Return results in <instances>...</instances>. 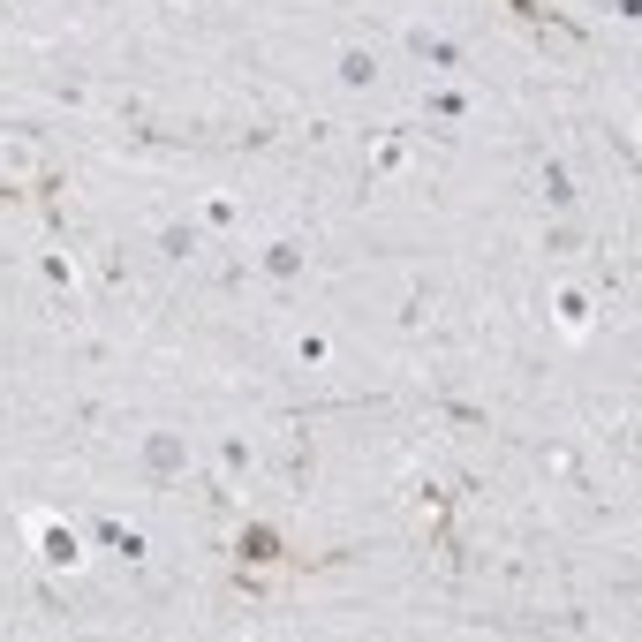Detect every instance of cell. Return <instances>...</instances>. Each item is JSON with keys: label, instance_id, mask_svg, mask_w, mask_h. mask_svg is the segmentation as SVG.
<instances>
[{"label": "cell", "instance_id": "obj_1", "mask_svg": "<svg viewBox=\"0 0 642 642\" xmlns=\"http://www.w3.org/2000/svg\"><path fill=\"white\" fill-rule=\"evenodd\" d=\"M31 544H38V559H46L53 575H76V567H84V529H68L61 514H31Z\"/></svg>", "mask_w": 642, "mask_h": 642}, {"label": "cell", "instance_id": "obj_2", "mask_svg": "<svg viewBox=\"0 0 642 642\" xmlns=\"http://www.w3.org/2000/svg\"><path fill=\"white\" fill-rule=\"evenodd\" d=\"M552 325L567 340H590L597 333V310H590V295H582L575 280H559V288H552Z\"/></svg>", "mask_w": 642, "mask_h": 642}, {"label": "cell", "instance_id": "obj_3", "mask_svg": "<svg viewBox=\"0 0 642 642\" xmlns=\"http://www.w3.org/2000/svg\"><path fill=\"white\" fill-rule=\"evenodd\" d=\"M220 469H227V476H250V469H257V446L242 439V431H227V439H220Z\"/></svg>", "mask_w": 642, "mask_h": 642}, {"label": "cell", "instance_id": "obj_4", "mask_svg": "<svg viewBox=\"0 0 642 642\" xmlns=\"http://www.w3.org/2000/svg\"><path fill=\"white\" fill-rule=\"evenodd\" d=\"M371 76H378V61H371L363 46H348V53H340V84H355V91H363Z\"/></svg>", "mask_w": 642, "mask_h": 642}, {"label": "cell", "instance_id": "obj_5", "mask_svg": "<svg viewBox=\"0 0 642 642\" xmlns=\"http://www.w3.org/2000/svg\"><path fill=\"white\" fill-rule=\"evenodd\" d=\"M408 46H416L423 61H439V68H454V38H439V31H408Z\"/></svg>", "mask_w": 642, "mask_h": 642}]
</instances>
